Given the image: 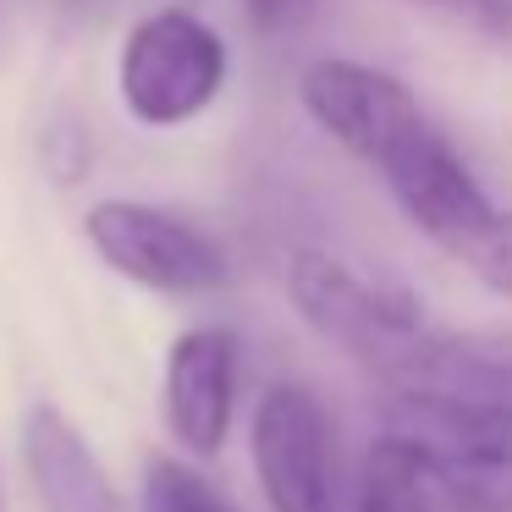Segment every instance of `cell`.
<instances>
[{
    "instance_id": "30bf717a",
    "label": "cell",
    "mask_w": 512,
    "mask_h": 512,
    "mask_svg": "<svg viewBox=\"0 0 512 512\" xmlns=\"http://www.w3.org/2000/svg\"><path fill=\"white\" fill-rule=\"evenodd\" d=\"M138 512H232V501H226L199 468L177 463V457H155V463L144 468Z\"/></svg>"
},
{
    "instance_id": "52a82bcc",
    "label": "cell",
    "mask_w": 512,
    "mask_h": 512,
    "mask_svg": "<svg viewBox=\"0 0 512 512\" xmlns=\"http://www.w3.org/2000/svg\"><path fill=\"white\" fill-rule=\"evenodd\" d=\"M353 512H512V490L446 463L408 435L380 430L358 463Z\"/></svg>"
},
{
    "instance_id": "277c9868",
    "label": "cell",
    "mask_w": 512,
    "mask_h": 512,
    "mask_svg": "<svg viewBox=\"0 0 512 512\" xmlns=\"http://www.w3.org/2000/svg\"><path fill=\"white\" fill-rule=\"evenodd\" d=\"M83 232L116 276H127L144 292H160V298H204V292H221L232 276L210 232H199L171 210H155V204L100 199L83 215Z\"/></svg>"
},
{
    "instance_id": "8992f818",
    "label": "cell",
    "mask_w": 512,
    "mask_h": 512,
    "mask_svg": "<svg viewBox=\"0 0 512 512\" xmlns=\"http://www.w3.org/2000/svg\"><path fill=\"white\" fill-rule=\"evenodd\" d=\"M237 369H243V347H237V336L226 325H193L166 353L160 413H166L171 441L188 457H199V463L221 457L226 435H232Z\"/></svg>"
},
{
    "instance_id": "3957f363",
    "label": "cell",
    "mask_w": 512,
    "mask_h": 512,
    "mask_svg": "<svg viewBox=\"0 0 512 512\" xmlns=\"http://www.w3.org/2000/svg\"><path fill=\"white\" fill-rule=\"evenodd\" d=\"M226 72H232L226 39L188 6H160L127 28L122 61H116V94L133 122L182 127L221 100Z\"/></svg>"
},
{
    "instance_id": "5b68a950",
    "label": "cell",
    "mask_w": 512,
    "mask_h": 512,
    "mask_svg": "<svg viewBox=\"0 0 512 512\" xmlns=\"http://www.w3.org/2000/svg\"><path fill=\"white\" fill-rule=\"evenodd\" d=\"M248 457L270 512H342L336 490V430L325 402L298 380L259 391L248 419Z\"/></svg>"
},
{
    "instance_id": "6da1fadb",
    "label": "cell",
    "mask_w": 512,
    "mask_h": 512,
    "mask_svg": "<svg viewBox=\"0 0 512 512\" xmlns=\"http://www.w3.org/2000/svg\"><path fill=\"white\" fill-rule=\"evenodd\" d=\"M298 105L331 144H342L364 171H375L391 204L446 259H457V248L485 232V221L496 215L463 149L441 133L419 94L386 67L320 56L298 78Z\"/></svg>"
},
{
    "instance_id": "7c38bea8",
    "label": "cell",
    "mask_w": 512,
    "mask_h": 512,
    "mask_svg": "<svg viewBox=\"0 0 512 512\" xmlns=\"http://www.w3.org/2000/svg\"><path fill=\"white\" fill-rule=\"evenodd\" d=\"M320 0H243V12L254 17L259 28H292L314 12Z\"/></svg>"
},
{
    "instance_id": "ba28073f",
    "label": "cell",
    "mask_w": 512,
    "mask_h": 512,
    "mask_svg": "<svg viewBox=\"0 0 512 512\" xmlns=\"http://www.w3.org/2000/svg\"><path fill=\"white\" fill-rule=\"evenodd\" d=\"M380 430L441 452L446 463L512 490V408L485 397H446V391H402L386 397Z\"/></svg>"
},
{
    "instance_id": "4fadbf2b",
    "label": "cell",
    "mask_w": 512,
    "mask_h": 512,
    "mask_svg": "<svg viewBox=\"0 0 512 512\" xmlns=\"http://www.w3.org/2000/svg\"><path fill=\"white\" fill-rule=\"evenodd\" d=\"M479 12L490 17V28H501V34H512V0H479Z\"/></svg>"
},
{
    "instance_id": "9c48e42d",
    "label": "cell",
    "mask_w": 512,
    "mask_h": 512,
    "mask_svg": "<svg viewBox=\"0 0 512 512\" xmlns=\"http://www.w3.org/2000/svg\"><path fill=\"white\" fill-rule=\"evenodd\" d=\"M23 463L34 479L39 512H127L100 452L56 402H39L23 419Z\"/></svg>"
},
{
    "instance_id": "7a4b0ae2",
    "label": "cell",
    "mask_w": 512,
    "mask_h": 512,
    "mask_svg": "<svg viewBox=\"0 0 512 512\" xmlns=\"http://www.w3.org/2000/svg\"><path fill=\"white\" fill-rule=\"evenodd\" d=\"M287 298L325 347H336L375 380L380 397L424 386L441 347V325L402 287L364 276L325 248H298L287 259Z\"/></svg>"
},
{
    "instance_id": "8fae6325",
    "label": "cell",
    "mask_w": 512,
    "mask_h": 512,
    "mask_svg": "<svg viewBox=\"0 0 512 512\" xmlns=\"http://www.w3.org/2000/svg\"><path fill=\"white\" fill-rule=\"evenodd\" d=\"M457 265H463L485 292H496V298L512 303V210L490 215L485 232L457 248Z\"/></svg>"
},
{
    "instance_id": "5bb4252c",
    "label": "cell",
    "mask_w": 512,
    "mask_h": 512,
    "mask_svg": "<svg viewBox=\"0 0 512 512\" xmlns=\"http://www.w3.org/2000/svg\"><path fill=\"white\" fill-rule=\"evenodd\" d=\"M0 512H6V507H0Z\"/></svg>"
}]
</instances>
